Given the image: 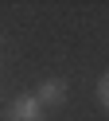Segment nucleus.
<instances>
[{"mask_svg": "<svg viewBox=\"0 0 109 121\" xmlns=\"http://www.w3.org/2000/svg\"><path fill=\"white\" fill-rule=\"evenodd\" d=\"M47 109L35 102V94H23V98H12L4 109V121H43Z\"/></svg>", "mask_w": 109, "mask_h": 121, "instance_id": "f257e3e1", "label": "nucleus"}, {"mask_svg": "<svg viewBox=\"0 0 109 121\" xmlns=\"http://www.w3.org/2000/svg\"><path fill=\"white\" fill-rule=\"evenodd\" d=\"M97 102L109 109V74H101V82H97Z\"/></svg>", "mask_w": 109, "mask_h": 121, "instance_id": "7ed1b4c3", "label": "nucleus"}, {"mask_svg": "<svg viewBox=\"0 0 109 121\" xmlns=\"http://www.w3.org/2000/svg\"><path fill=\"white\" fill-rule=\"evenodd\" d=\"M35 102L43 105V109L62 105V102H66V82H62V78H43V86L35 90Z\"/></svg>", "mask_w": 109, "mask_h": 121, "instance_id": "f03ea898", "label": "nucleus"}]
</instances>
